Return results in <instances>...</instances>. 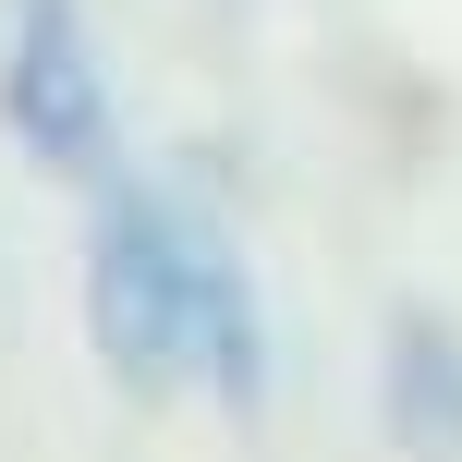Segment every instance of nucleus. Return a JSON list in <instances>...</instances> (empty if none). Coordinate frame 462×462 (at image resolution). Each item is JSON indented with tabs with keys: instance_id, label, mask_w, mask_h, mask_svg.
Wrapping results in <instances>:
<instances>
[{
	"instance_id": "f257e3e1",
	"label": "nucleus",
	"mask_w": 462,
	"mask_h": 462,
	"mask_svg": "<svg viewBox=\"0 0 462 462\" xmlns=\"http://www.w3.org/2000/svg\"><path fill=\"white\" fill-rule=\"evenodd\" d=\"M86 341L122 390H195V195L110 171L86 183Z\"/></svg>"
},
{
	"instance_id": "7ed1b4c3",
	"label": "nucleus",
	"mask_w": 462,
	"mask_h": 462,
	"mask_svg": "<svg viewBox=\"0 0 462 462\" xmlns=\"http://www.w3.org/2000/svg\"><path fill=\"white\" fill-rule=\"evenodd\" d=\"M268 292H255L244 244H231L219 208H195V390L219 402V414H268Z\"/></svg>"
},
{
	"instance_id": "f03ea898",
	"label": "nucleus",
	"mask_w": 462,
	"mask_h": 462,
	"mask_svg": "<svg viewBox=\"0 0 462 462\" xmlns=\"http://www.w3.org/2000/svg\"><path fill=\"white\" fill-rule=\"evenodd\" d=\"M0 134L49 183L122 171V110H110V73H97L86 0H0Z\"/></svg>"
},
{
	"instance_id": "20e7f679",
	"label": "nucleus",
	"mask_w": 462,
	"mask_h": 462,
	"mask_svg": "<svg viewBox=\"0 0 462 462\" xmlns=\"http://www.w3.org/2000/svg\"><path fill=\"white\" fill-rule=\"evenodd\" d=\"M377 426L402 462H462V328L439 304H402L377 341Z\"/></svg>"
}]
</instances>
